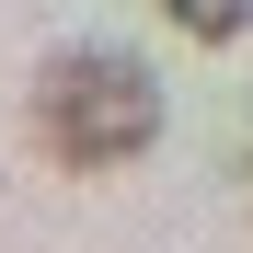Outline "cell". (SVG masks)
<instances>
[{
	"mask_svg": "<svg viewBox=\"0 0 253 253\" xmlns=\"http://www.w3.org/2000/svg\"><path fill=\"white\" fill-rule=\"evenodd\" d=\"M35 126H46V150H58V161L115 173V161H138V150L161 138V92H150V69H138V58L81 46V58H58V69H46Z\"/></svg>",
	"mask_w": 253,
	"mask_h": 253,
	"instance_id": "1",
	"label": "cell"
},
{
	"mask_svg": "<svg viewBox=\"0 0 253 253\" xmlns=\"http://www.w3.org/2000/svg\"><path fill=\"white\" fill-rule=\"evenodd\" d=\"M161 12H173V23L196 35V46H230V35L253 23V0H161Z\"/></svg>",
	"mask_w": 253,
	"mask_h": 253,
	"instance_id": "2",
	"label": "cell"
}]
</instances>
